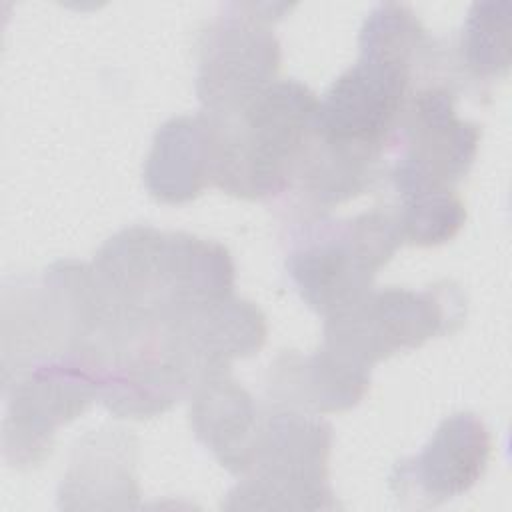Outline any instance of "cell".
Segmentation results:
<instances>
[{
	"label": "cell",
	"instance_id": "obj_1",
	"mask_svg": "<svg viewBox=\"0 0 512 512\" xmlns=\"http://www.w3.org/2000/svg\"><path fill=\"white\" fill-rule=\"evenodd\" d=\"M360 58L318 102L312 136L324 146L386 172L414 90L450 72L446 52L406 4L384 2L366 16Z\"/></svg>",
	"mask_w": 512,
	"mask_h": 512
},
{
	"label": "cell",
	"instance_id": "obj_2",
	"mask_svg": "<svg viewBox=\"0 0 512 512\" xmlns=\"http://www.w3.org/2000/svg\"><path fill=\"white\" fill-rule=\"evenodd\" d=\"M90 266L112 304L130 318H176L232 294L236 280L224 244L152 226L120 230Z\"/></svg>",
	"mask_w": 512,
	"mask_h": 512
},
{
	"label": "cell",
	"instance_id": "obj_3",
	"mask_svg": "<svg viewBox=\"0 0 512 512\" xmlns=\"http://www.w3.org/2000/svg\"><path fill=\"white\" fill-rule=\"evenodd\" d=\"M318 102L306 84L288 78L274 80L234 116H214L220 130L214 186L244 200H282Z\"/></svg>",
	"mask_w": 512,
	"mask_h": 512
},
{
	"label": "cell",
	"instance_id": "obj_4",
	"mask_svg": "<svg viewBox=\"0 0 512 512\" xmlns=\"http://www.w3.org/2000/svg\"><path fill=\"white\" fill-rule=\"evenodd\" d=\"M402 244L394 210L376 208L352 218H294L284 266L300 298L326 318L368 292Z\"/></svg>",
	"mask_w": 512,
	"mask_h": 512
},
{
	"label": "cell",
	"instance_id": "obj_5",
	"mask_svg": "<svg viewBox=\"0 0 512 512\" xmlns=\"http://www.w3.org/2000/svg\"><path fill=\"white\" fill-rule=\"evenodd\" d=\"M332 426L316 414L266 406L250 460L226 510H334L328 480Z\"/></svg>",
	"mask_w": 512,
	"mask_h": 512
},
{
	"label": "cell",
	"instance_id": "obj_6",
	"mask_svg": "<svg viewBox=\"0 0 512 512\" xmlns=\"http://www.w3.org/2000/svg\"><path fill=\"white\" fill-rule=\"evenodd\" d=\"M468 302L452 280L420 290L370 288L358 300L326 316L322 348L340 360L370 370L402 350L460 330Z\"/></svg>",
	"mask_w": 512,
	"mask_h": 512
},
{
	"label": "cell",
	"instance_id": "obj_7",
	"mask_svg": "<svg viewBox=\"0 0 512 512\" xmlns=\"http://www.w3.org/2000/svg\"><path fill=\"white\" fill-rule=\"evenodd\" d=\"M290 8L272 2L220 8L198 40L196 94L204 112L234 116L274 82L282 54L272 26Z\"/></svg>",
	"mask_w": 512,
	"mask_h": 512
},
{
	"label": "cell",
	"instance_id": "obj_8",
	"mask_svg": "<svg viewBox=\"0 0 512 512\" xmlns=\"http://www.w3.org/2000/svg\"><path fill=\"white\" fill-rule=\"evenodd\" d=\"M452 74L422 82L402 116L386 176L400 198L454 190L470 172L482 130L456 114L460 90Z\"/></svg>",
	"mask_w": 512,
	"mask_h": 512
},
{
	"label": "cell",
	"instance_id": "obj_9",
	"mask_svg": "<svg viewBox=\"0 0 512 512\" xmlns=\"http://www.w3.org/2000/svg\"><path fill=\"white\" fill-rule=\"evenodd\" d=\"M4 458L18 470L40 466L60 426L100 400L96 368L78 354L40 360L4 384Z\"/></svg>",
	"mask_w": 512,
	"mask_h": 512
},
{
	"label": "cell",
	"instance_id": "obj_10",
	"mask_svg": "<svg viewBox=\"0 0 512 512\" xmlns=\"http://www.w3.org/2000/svg\"><path fill=\"white\" fill-rule=\"evenodd\" d=\"M490 432L472 412L446 418L420 454L400 460L390 472L398 502L418 508L438 506L468 492L486 472Z\"/></svg>",
	"mask_w": 512,
	"mask_h": 512
},
{
	"label": "cell",
	"instance_id": "obj_11",
	"mask_svg": "<svg viewBox=\"0 0 512 512\" xmlns=\"http://www.w3.org/2000/svg\"><path fill=\"white\" fill-rule=\"evenodd\" d=\"M136 436L122 428L86 434L74 446L70 466L58 488V506L66 510L136 508Z\"/></svg>",
	"mask_w": 512,
	"mask_h": 512
},
{
	"label": "cell",
	"instance_id": "obj_12",
	"mask_svg": "<svg viewBox=\"0 0 512 512\" xmlns=\"http://www.w3.org/2000/svg\"><path fill=\"white\" fill-rule=\"evenodd\" d=\"M218 142V122L204 110L164 122L144 164L148 192L158 202L182 204L214 186Z\"/></svg>",
	"mask_w": 512,
	"mask_h": 512
},
{
	"label": "cell",
	"instance_id": "obj_13",
	"mask_svg": "<svg viewBox=\"0 0 512 512\" xmlns=\"http://www.w3.org/2000/svg\"><path fill=\"white\" fill-rule=\"evenodd\" d=\"M370 388V370L324 350H284L266 372V398L274 408L304 414L342 412L358 406Z\"/></svg>",
	"mask_w": 512,
	"mask_h": 512
},
{
	"label": "cell",
	"instance_id": "obj_14",
	"mask_svg": "<svg viewBox=\"0 0 512 512\" xmlns=\"http://www.w3.org/2000/svg\"><path fill=\"white\" fill-rule=\"evenodd\" d=\"M190 398V426L222 468L242 476L264 408L230 372L204 376Z\"/></svg>",
	"mask_w": 512,
	"mask_h": 512
},
{
	"label": "cell",
	"instance_id": "obj_15",
	"mask_svg": "<svg viewBox=\"0 0 512 512\" xmlns=\"http://www.w3.org/2000/svg\"><path fill=\"white\" fill-rule=\"evenodd\" d=\"M202 378L230 372L238 358L256 354L268 334L264 312L250 300L228 294L174 318Z\"/></svg>",
	"mask_w": 512,
	"mask_h": 512
},
{
	"label": "cell",
	"instance_id": "obj_16",
	"mask_svg": "<svg viewBox=\"0 0 512 512\" xmlns=\"http://www.w3.org/2000/svg\"><path fill=\"white\" fill-rule=\"evenodd\" d=\"M512 4L476 2L470 6L456 42L458 78L472 84L500 80L510 70Z\"/></svg>",
	"mask_w": 512,
	"mask_h": 512
},
{
	"label": "cell",
	"instance_id": "obj_17",
	"mask_svg": "<svg viewBox=\"0 0 512 512\" xmlns=\"http://www.w3.org/2000/svg\"><path fill=\"white\" fill-rule=\"evenodd\" d=\"M404 242L414 246H438L452 240L466 222L464 202L454 190L428 192L404 198L394 210Z\"/></svg>",
	"mask_w": 512,
	"mask_h": 512
}]
</instances>
